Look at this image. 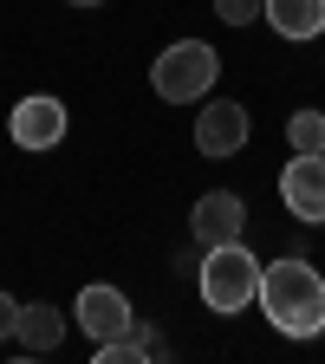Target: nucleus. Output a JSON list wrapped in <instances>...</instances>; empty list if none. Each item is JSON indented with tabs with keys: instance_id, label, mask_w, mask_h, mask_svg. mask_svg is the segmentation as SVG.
<instances>
[{
	"instance_id": "f257e3e1",
	"label": "nucleus",
	"mask_w": 325,
	"mask_h": 364,
	"mask_svg": "<svg viewBox=\"0 0 325 364\" xmlns=\"http://www.w3.org/2000/svg\"><path fill=\"white\" fill-rule=\"evenodd\" d=\"M254 299L267 312V326L287 332V338H319L325 332V280H319V267H306L299 254L260 267V293Z\"/></svg>"
},
{
	"instance_id": "f03ea898",
	"label": "nucleus",
	"mask_w": 325,
	"mask_h": 364,
	"mask_svg": "<svg viewBox=\"0 0 325 364\" xmlns=\"http://www.w3.org/2000/svg\"><path fill=\"white\" fill-rule=\"evenodd\" d=\"M221 78V53L208 39H176L156 53L150 65V85H156V98L163 105H208V91Z\"/></svg>"
},
{
	"instance_id": "7ed1b4c3",
	"label": "nucleus",
	"mask_w": 325,
	"mask_h": 364,
	"mask_svg": "<svg viewBox=\"0 0 325 364\" xmlns=\"http://www.w3.org/2000/svg\"><path fill=\"white\" fill-rule=\"evenodd\" d=\"M196 287H202V299H208V312H247L254 306V293H260V260L241 247V241H221V247H202V260H196Z\"/></svg>"
},
{
	"instance_id": "20e7f679",
	"label": "nucleus",
	"mask_w": 325,
	"mask_h": 364,
	"mask_svg": "<svg viewBox=\"0 0 325 364\" xmlns=\"http://www.w3.org/2000/svg\"><path fill=\"white\" fill-rule=\"evenodd\" d=\"M189 235H196V247L241 241V235H247V202H241L235 189H208V196H196V208H189Z\"/></svg>"
},
{
	"instance_id": "39448f33",
	"label": "nucleus",
	"mask_w": 325,
	"mask_h": 364,
	"mask_svg": "<svg viewBox=\"0 0 325 364\" xmlns=\"http://www.w3.org/2000/svg\"><path fill=\"white\" fill-rule=\"evenodd\" d=\"M280 202H287V215L306 221V228L325 221V150H319V156H299V150H293V163L280 169Z\"/></svg>"
},
{
	"instance_id": "423d86ee",
	"label": "nucleus",
	"mask_w": 325,
	"mask_h": 364,
	"mask_svg": "<svg viewBox=\"0 0 325 364\" xmlns=\"http://www.w3.org/2000/svg\"><path fill=\"white\" fill-rule=\"evenodd\" d=\"M196 150L202 156H241L247 150V105L208 98V111L196 117Z\"/></svg>"
},
{
	"instance_id": "0eeeda50",
	"label": "nucleus",
	"mask_w": 325,
	"mask_h": 364,
	"mask_svg": "<svg viewBox=\"0 0 325 364\" xmlns=\"http://www.w3.org/2000/svg\"><path fill=\"white\" fill-rule=\"evenodd\" d=\"M7 130H14V144H20V150H53L59 136H65V105H59V98H46V91H33V98L14 105Z\"/></svg>"
},
{
	"instance_id": "6e6552de",
	"label": "nucleus",
	"mask_w": 325,
	"mask_h": 364,
	"mask_svg": "<svg viewBox=\"0 0 325 364\" xmlns=\"http://www.w3.org/2000/svg\"><path fill=\"white\" fill-rule=\"evenodd\" d=\"M130 318H137V312H130V299H124L117 287H85L78 306H72V326H85L91 345H98V338H124Z\"/></svg>"
},
{
	"instance_id": "1a4fd4ad",
	"label": "nucleus",
	"mask_w": 325,
	"mask_h": 364,
	"mask_svg": "<svg viewBox=\"0 0 325 364\" xmlns=\"http://www.w3.org/2000/svg\"><path fill=\"white\" fill-rule=\"evenodd\" d=\"M65 326L72 318L59 312V306H20V326H14V338H20V351H33V358H46V351H59L65 345Z\"/></svg>"
},
{
	"instance_id": "9d476101",
	"label": "nucleus",
	"mask_w": 325,
	"mask_h": 364,
	"mask_svg": "<svg viewBox=\"0 0 325 364\" xmlns=\"http://www.w3.org/2000/svg\"><path fill=\"white\" fill-rule=\"evenodd\" d=\"M260 14L280 39H319L325 33V0H267Z\"/></svg>"
},
{
	"instance_id": "9b49d317",
	"label": "nucleus",
	"mask_w": 325,
	"mask_h": 364,
	"mask_svg": "<svg viewBox=\"0 0 325 364\" xmlns=\"http://www.w3.org/2000/svg\"><path fill=\"white\" fill-rule=\"evenodd\" d=\"M287 144H293L299 156H319V150H325V111H312V105L293 111V117H287Z\"/></svg>"
},
{
	"instance_id": "f8f14e48",
	"label": "nucleus",
	"mask_w": 325,
	"mask_h": 364,
	"mask_svg": "<svg viewBox=\"0 0 325 364\" xmlns=\"http://www.w3.org/2000/svg\"><path fill=\"white\" fill-rule=\"evenodd\" d=\"M260 7H267V0H215V14H221L228 26H247V20H260Z\"/></svg>"
},
{
	"instance_id": "ddd939ff",
	"label": "nucleus",
	"mask_w": 325,
	"mask_h": 364,
	"mask_svg": "<svg viewBox=\"0 0 325 364\" xmlns=\"http://www.w3.org/2000/svg\"><path fill=\"white\" fill-rule=\"evenodd\" d=\"M14 326H20V299L0 293V338H14Z\"/></svg>"
},
{
	"instance_id": "4468645a",
	"label": "nucleus",
	"mask_w": 325,
	"mask_h": 364,
	"mask_svg": "<svg viewBox=\"0 0 325 364\" xmlns=\"http://www.w3.org/2000/svg\"><path fill=\"white\" fill-rule=\"evenodd\" d=\"M72 7H98V0H72Z\"/></svg>"
}]
</instances>
